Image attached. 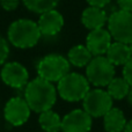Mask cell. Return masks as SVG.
Returning <instances> with one entry per match:
<instances>
[{
	"mask_svg": "<svg viewBox=\"0 0 132 132\" xmlns=\"http://www.w3.org/2000/svg\"><path fill=\"white\" fill-rule=\"evenodd\" d=\"M57 88L50 81L37 77L24 87V100L31 111L41 114L52 109L57 101Z\"/></svg>",
	"mask_w": 132,
	"mask_h": 132,
	"instance_id": "6da1fadb",
	"label": "cell"
},
{
	"mask_svg": "<svg viewBox=\"0 0 132 132\" xmlns=\"http://www.w3.org/2000/svg\"><path fill=\"white\" fill-rule=\"evenodd\" d=\"M37 22L30 19H19L12 22L7 30V39L18 49H30L41 39Z\"/></svg>",
	"mask_w": 132,
	"mask_h": 132,
	"instance_id": "7a4b0ae2",
	"label": "cell"
},
{
	"mask_svg": "<svg viewBox=\"0 0 132 132\" xmlns=\"http://www.w3.org/2000/svg\"><path fill=\"white\" fill-rule=\"evenodd\" d=\"M57 93L64 101L78 102L82 101L90 89V84L85 75L77 72H68L57 82Z\"/></svg>",
	"mask_w": 132,
	"mask_h": 132,
	"instance_id": "3957f363",
	"label": "cell"
},
{
	"mask_svg": "<svg viewBox=\"0 0 132 132\" xmlns=\"http://www.w3.org/2000/svg\"><path fill=\"white\" fill-rule=\"evenodd\" d=\"M71 64L67 58L58 53L46 55L38 62L36 66L39 78L50 82H58L70 72Z\"/></svg>",
	"mask_w": 132,
	"mask_h": 132,
	"instance_id": "277c9868",
	"label": "cell"
},
{
	"mask_svg": "<svg viewBox=\"0 0 132 132\" xmlns=\"http://www.w3.org/2000/svg\"><path fill=\"white\" fill-rule=\"evenodd\" d=\"M115 66L107 59L105 56H95L86 66V75L89 84L95 87H107L115 78Z\"/></svg>",
	"mask_w": 132,
	"mask_h": 132,
	"instance_id": "5b68a950",
	"label": "cell"
},
{
	"mask_svg": "<svg viewBox=\"0 0 132 132\" xmlns=\"http://www.w3.org/2000/svg\"><path fill=\"white\" fill-rule=\"evenodd\" d=\"M108 31L116 42L132 43V13L126 11H116L108 18Z\"/></svg>",
	"mask_w": 132,
	"mask_h": 132,
	"instance_id": "8992f818",
	"label": "cell"
},
{
	"mask_svg": "<svg viewBox=\"0 0 132 132\" xmlns=\"http://www.w3.org/2000/svg\"><path fill=\"white\" fill-rule=\"evenodd\" d=\"M112 98L107 90L101 88L89 89L82 98V108L90 117H103L112 108Z\"/></svg>",
	"mask_w": 132,
	"mask_h": 132,
	"instance_id": "52a82bcc",
	"label": "cell"
},
{
	"mask_svg": "<svg viewBox=\"0 0 132 132\" xmlns=\"http://www.w3.org/2000/svg\"><path fill=\"white\" fill-rule=\"evenodd\" d=\"M31 114L24 97L15 96L6 102L4 107V117L8 124L13 126H21L27 123Z\"/></svg>",
	"mask_w": 132,
	"mask_h": 132,
	"instance_id": "ba28073f",
	"label": "cell"
},
{
	"mask_svg": "<svg viewBox=\"0 0 132 132\" xmlns=\"http://www.w3.org/2000/svg\"><path fill=\"white\" fill-rule=\"evenodd\" d=\"M0 77L5 85L15 89H21L29 82V72L21 63H5L0 71Z\"/></svg>",
	"mask_w": 132,
	"mask_h": 132,
	"instance_id": "9c48e42d",
	"label": "cell"
},
{
	"mask_svg": "<svg viewBox=\"0 0 132 132\" xmlns=\"http://www.w3.org/2000/svg\"><path fill=\"white\" fill-rule=\"evenodd\" d=\"M92 117L84 109H74L62 118V132H89Z\"/></svg>",
	"mask_w": 132,
	"mask_h": 132,
	"instance_id": "30bf717a",
	"label": "cell"
},
{
	"mask_svg": "<svg viewBox=\"0 0 132 132\" xmlns=\"http://www.w3.org/2000/svg\"><path fill=\"white\" fill-rule=\"evenodd\" d=\"M111 35L108 29L98 28V29L89 30L86 37V46L93 57L95 56H104L108 48L111 44Z\"/></svg>",
	"mask_w": 132,
	"mask_h": 132,
	"instance_id": "8fae6325",
	"label": "cell"
},
{
	"mask_svg": "<svg viewBox=\"0 0 132 132\" xmlns=\"http://www.w3.org/2000/svg\"><path fill=\"white\" fill-rule=\"evenodd\" d=\"M39 31L44 36H55L62 30L64 26V16L57 9H50L39 14L37 21Z\"/></svg>",
	"mask_w": 132,
	"mask_h": 132,
	"instance_id": "7c38bea8",
	"label": "cell"
},
{
	"mask_svg": "<svg viewBox=\"0 0 132 132\" xmlns=\"http://www.w3.org/2000/svg\"><path fill=\"white\" fill-rule=\"evenodd\" d=\"M108 21L107 12L103 8L89 6L82 12L81 22L85 26V28L89 30L98 29V28H104Z\"/></svg>",
	"mask_w": 132,
	"mask_h": 132,
	"instance_id": "4fadbf2b",
	"label": "cell"
},
{
	"mask_svg": "<svg viewBox=\"0 0 132 132\" xmlns=\"http://www.w3.org/2000/svg\"><path fill=\"white\" fill-rule=\"evenodd\" d=\"M105 57L114 66H124L131 58L129 44L115 41V43H111L108 48Z\"/></svg>",
	"mask_w": 132,
	"mask_h": 132,
	"instance_id": "5bb4252c",
	"label": "cell"
},
{
	"mask_svg": "<svg viewBox=\"0 0 132 132\" xmlns=\"http://www.w3.org/2000/svg\"><path fill=\"white\" fill-rule=\"evenodd\" d=\"M126 122L124 112L119 108L112 107L103 116V128L105 132H123Z\"/></svg>",
	"mask_w": 132,
	"mask_h": 132,
	"instance_id": "9a60e30c",
	"label": "cell"
},
{
	"mask_svg": "<svg viewBox=\"0 0 132 132\" xmlns=\"http://www.w3.org/2000/svg\"><path fill=\"white\" fill-rule=\"evenodd\" d=\"M92 58H93V55L90 53V51L87 49L86 45H82V44H78V45L72 46L68 50L67 53L68 63L79 68L88 65V63L92 60Z\"/></svg>",
	"mask_w": 132,
	"mask_h": 132,
	"instance_id": "2e32d148",
	"label": "cell"
},
{
	"mask_svg": "<svg viewBox=\"0 0 132 132\" xmlns=\"http://www.w3.org/2000/svg\"><path fill=\"white\" fill-rule=\"evenodd\" d=\"M38 123L44 132H59L62 131V117L52 109L39 114Z\"/></svg>",
	"mask_w": 132,
	"mask_h": 132,
	"instance_id": "e0dca14e",
	"label": "cell"
},
{
	"mask_svg": "<svg viewBox=\"0 0 132 132\" xmlns=\"http://www.w3.org/2000/svg\"><path fill=\"white\" fill-rule=\"evenodd\" d=\"M130 85L126 82V80L123 77H115L111 81L109 82V85L107 86V92L112 100L121 101L124 97H126L130 90Z\"/></svg>",
	"mask_w": 132,
	"mask_h": 132,
	"instance_id": "ac0fdd59",
	"label": "cell"
},
{
	"mask_svg": "<svg viewBox=\"0 0 132 132\" xmlns=\"http://www.w3.org/2000/svg\"><path fill=\"white\" fill-rule=\"evenodd\" d=\"M28 11L36 14H42L46 11L55 9L59 0H22Z\"/></svg>",
	"mask_w": 132,
	"mask_h": 132,
	"instance_id": "d6986e66",
	"label": "cell"
},
{
	"mask_svg": "<svg viewBox=\"0 0 132 132\" xmlns=\"http://www.w3.org/2000/svg\"><path fill=\"white\" fill-rule=\"evenodd\" d=\"M9 56V44L6 38L0 36V66L6 63L7 58Z\"/></svg>",
	"mask_w": 132,
	"mask_h": 132,
	"instance_id": "ffe728a7",
	"label": "cell"
},
{
	"mask_svg": "<svg viewBox=\"0 0 132 132\" xmlns=\"http://www.w3.org/2000/svg\"><path fill=\"white\" fill-rule=\"evenodd\" d=\"M122 73H123V78L126 80V82L132 87V57L128 60V63L123 66Z\"/></svg>",
	"mask_w": 132,
	"mask_h": 132,
	"instance_id": "44dd1931",
	"label": "cell"
},
{
	"mask_svg": "<svg viewBox=\"0 0 132 132\" xmlns=\"http://www.w3.org/2000/svg\"><path fill=\"white\" fill-rule=\"evenodd\" d=\"M20 5V0H0V6L6 12H13Z\"/></svg>",
	"mask_w": 132,
	"mask_h": 132,
	"instance_id": "7402d4cb",
	"label": "cell"
},
{
	"mask_svg": "<svg viewBox=\"0 0 132 132\" xmlns=\"http://www.w3.org/2000/svg\"><path fill=\"white\" fill-rule=\"evenodd\" d=\"M117 5L119 6V9L132 13V0H117Z\"/></svg>",
	"mask_w": 132,
	"mask_h": 132,
	"instance_id": "603a6c76",
	"label": "cell"
},
{
	"mask_svg": "<svg viewBox=\"0 0 132 132\" xmlns=\"http://www.w3.org/2000/svg\"><path fill=\"white\" fill-rule=\"evenodd\" d=\"M86 1L89 4V6L98 7V8H103V7L107 6V5L109 4L111 0H86Z\"/></svg>",
	"mask_w": 132,
	"mask_h": 132,
	"instance_id": "cb8c5ba5",
	"label": "cell"
},
{
	"mask_svg": "<svg viewBox=\"0 0 132 132\" xmlns=\"http://www.w3.org/2000/svg\"><path fill=\"white\" fill-rule=\"evenodd\" d=\"M123 132H132V119L126 122L125 124V128H124Z\"/></svg>",
	"mask_w": 132,
	"mask_h": 132,
	"instance_id": "d4e9b609",
	"label": "cell"
},
{
	"mask_svg": "<svg viewBox=\"0 0 132 132\" xmlns=\"http://www.w3.org/2000/svg\"><path fill=\"white\" fill-rule=\"evenodd\" d=\"M128 102L130 103V105L132 107V87H130V90H129V94H128Z\"/></svg>",
	"mask_w": 132,
	"mask_h": 132,
	"instance_id": "484cf974",
	"label": "cell"
},
{
	"mask_svg": "<svg viewBox=\"0 0 132 132\" xmlns=\"http://www.w3.org/2000/svg\"><path fill=\"white\" fill-rule=\"evenodd\" d=\"M129 48H130V53H131V57H132V43L129 44Z\"/></svg>",
	"mask_w": 132,
	"mask_h": 132,
	"instance_id": "4316f807",
	"label": "cell"
}]
</instances>
